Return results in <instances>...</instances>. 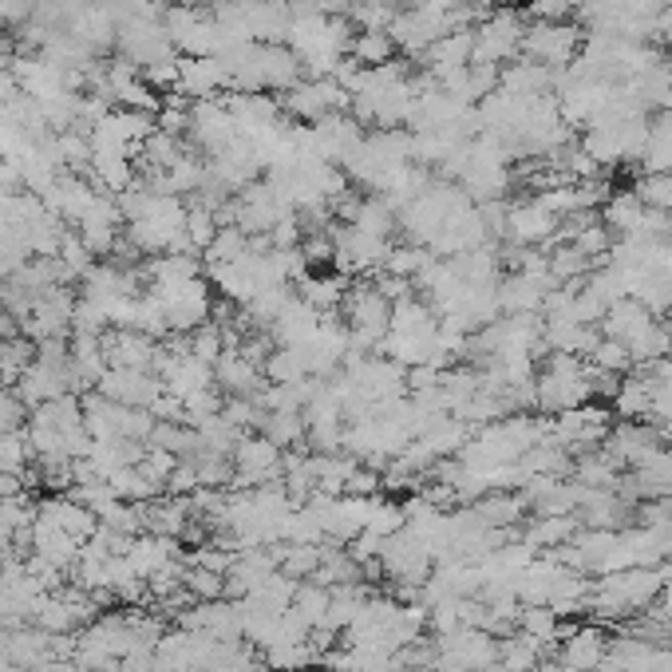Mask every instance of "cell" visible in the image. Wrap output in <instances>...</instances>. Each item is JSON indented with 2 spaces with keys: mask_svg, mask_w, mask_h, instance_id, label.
<instances>
[{
  "mask_svg": "<svg viewBox=\"0 0 672 672\" xmlns=\"http://www.w3.org/2000/svg\"><path fill=\"white\" fill-rule=\"evenodd\" d=\"M392 301L376 281H356L349 285V294H344V317L341 321L349 324V337H352V349H380L384 337L392 329Z\"/></svg>",
  "mask_w": 672,
  "mask_h": 672,
  "instance_id": "2",
  "label": "cell"
},
{
  "mask_svg": "<svg viewBox=\"0 0 672 672\" xmlns=\"http://www.w3.org/2000/svg\"><path fill=\"white\" fill-rule=\"evenodd\" d=\"M589 399H594V376H589V364L582 356L554 352L546 360V369L534 376V404L546 416H562V412L586 407Z\"/></svg>",
  "mask_w": 672,
  "mask_h": 672,
  "instance_id": "1",
  "label": "cell"
},
{
  "mask_svg": "<svg viewBox=\"0 0 672 672\" xmlns=\"http://www.w3.org/2000/svg\"><path fill=\"white\" fill-rule=\"evenodd\" d=\"M281 447L269 444L266 436H242L234 447V483L242 487H266L281 474Z\"/></svg>",
  "mask_w": 672,
  "mask_h": 672,
  "instance_id": "7",
  "label": "cell"
},
{
  "mask_svg": "<svg viewBox=\"0 0 672 672\" xmlns=\"http://www.w3.org/2000/svg\"><path fill=\"white\" fill-rule=\"evenodd\" d=\"M586 47V32L569 20H554V17H538L526 24V36H522V56L542 64L546 72H566L574 60L582 56Z\"/></svg>",
  "mask_w": 672,
  "mask_h": 672,
  "instance_id": "3",
  "label": "cell"
},
{
  "mask_svg": "<svg viewBox=\"0 0 672 672\" xmlns=\"http://www.w3.org/2000/svg\"><path fill=\"white\" fill-rule=\"evenodd\" d=\"M349 60L360 67H384L396 60V40L388 32H356L349 47Z\"/></svg>",
  "mask_w": 672,
  "mask_h": 672,
  "instance_id": "10",
  "label": "cell"
},
{
  "mask_svg": "<svg viewBox=\"0 0 672 672\" xmlns=\"http://www.w3.org/2000/svg\"><path fill=\"white\" fill-rule=\"evenodd\" d=\"M531 20L519 9H491L483 24H474V56L471 64L506 67L511 60L522 56V36H526Z\"/></svg>",
  "mask_w": 672,
  "mask_h": 672,
  "instance_id": "5",
  "label": "cell"
},
{
  "mask_svg": "<svg viewBox=\"0 0 672 672\" xmlns=\"http://www.w3.org/2000/svg\"><path fill=\"white\" fill-rule=\"evenodd\" d=\"M281 115H289L294 124L309 127V124H321L329 115H341L349 111V92L337 76H305L297 87L277 99Z\"/></svg>",
  "mask_w": 672,
  "mask_h": 672,
  "instance_id": "4",
  "label": "cell"
},
{
  "mask_svg": "<svg viewBox=\"0 0 672 672\" xmlns=\"http://www.w3.org/2000/svg\"><path fill=\"white\" fill-rule=\"evenodd\" d=\"M562 218H554L538 199H526L519 206H506V230H502V242H514V246H546V242H558Z\"/></svg>",
  "mask_w": 672,
  "mask_h": 672,
  "instance_id": "6",
  "label": "cell"
},
{
  "mask_svg": "<svg viewBox=\"0 0 672 672\" xmlns=\"http://www.w3.org/2000/svg\"><path fill=\"white\" fill-rule=\"evenodd\" d=\"M606 653H609V644L597 629H574V633L562 641L558 661L566 664L569 672H597L601 661H606Z\"/></svg>",
  "mask_w": 672,
  "mask_h": 672,
  "instance_id": "9",
  "label": "cell"
},
{
  "mask_svg": "<svg viewBox=\"0 0 672 672\" xmlns=\"http://www.w3.org/2000/svg\"><path fill=\"white\" fill-rule=\"evenodd\" d=\"M641 174L644 179H664L672 174V111L649 115V139L641 151Z\"/></svg>",
  "mask_w": 672,
  "mask_h": 672,
  "instance_id": "8",
  "label": "cell"
}]
</instances>
